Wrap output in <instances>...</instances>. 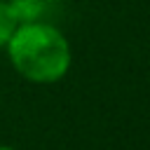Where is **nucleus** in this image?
I'll return each mask as SVG.
<instances>
[{"mask_svg":"<svg viewBox=\"0 0 150 150\" xmlns=\"http://www.w3.org/2000/svg\"><path fill=\"white\" fill-rule=\"evenodd\" d=\"M5 52L12 68L35 84H54L63 80L73 63L68 38L47 21L19 23Z\"/></svg>","mask_w":150,"mask_h":150,"instance_id":"f257e3e1","label":"nucleus"},{"mask_svg":"<svg viewBox=\"0 0 150 150\" xmlns=\"http://www.w3.org/2000/svg\"><path fill=\"white\" fill-rule=\"evenodd\" d=\"M7 2H9V9L19 23L45 21L47 7H49L47 0H7Z\"/></svg>","mask_w":150,"mask_h":150,"instance_id":"f03ea898","label":"nucleus"},{"mask_svg":"<svg viewBox=\"0 0 150 150\" xmlns=\"http://www.w3.org/2000/svg\"><path fill=\"white\" fill-rule=\"evenodd\" d=\"M16 26H19V21L14 19V14L9 9V2L7 0H0V49L7 47V42L14 35Z\"/></svg>","mask_w":150,"mask_h":150,"instance_id":"7ed1b4c3","label":"nucleus"},{"mask_svg":"<svg viewBox=\"0 0 150 150\" xmlns=\"http://www.w3.org/2000/svg\"><path fill=\"white\" fill-rule=\"evenodd\" d=\"M0 150H14V148H9V145H0Z\"/></svg>","mask_w":150,"mask_h":150,"instance_id":"20e7f679","label":"nucleus"},{"mask_svg":"<svg viewBox=\"0 0 150 150\" xmlns=\"http://www.w3.org/2000/svg\"><path fill=\"white\" fill-rule=\"evenodd\" d=\"M47 2H49V5H54V2H61V0H47Z\"/></svg>","mask_w":150,"mask_h":150,"instance_id":"39448f33","label":"nucleus"}]
</instances>
